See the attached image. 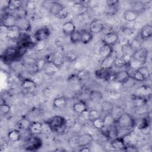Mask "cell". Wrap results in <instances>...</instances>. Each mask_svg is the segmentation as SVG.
Wrapping results in <instances>:
<instances>
[{
  "label": "cell",
  "instance_id": "22",
  "mask_svg": "<svg viewBox=\"0 0 152 152\" xmlns=\"http://www.w3.org/2000/svg\"><path fill=\"white\" fill-rule=\"evenodd\" d=\"M75 30V26L71 21H66L62 26V31L66 36H69Z\"/></svg>",
  "mask_w": 152,
  "mask_h": 152
},
{
  "label": "cell",
  "instance_id": "47",
  "mask_svg": "<svg viewBox=\"0 0 152 152\" xmlns=\"http://www.w3.org/2000/svg\"><path fill=\"white\" fill-rule=\"evenodd\" d=\"M134 52L141 48V43L137 38H134L131 42H129Z\"/></svg>",
  "mask_w": 152,
  "mask_h": 152
},
{
  "label": "cell",
  "instance_id": "31",
  "mask_svg": "<svg viewBox=\"0 0 152 152\" xmlns=\"http://www.w3.org/2000/svg\"><path fill=\"white\" fill-rule=\"evenodd\" d=\"M23 2L20 0H11L8 1L6 8L10 11H17L22 7Z\"/></svg>",
  "mask_w": 152,
  "mask_h": 152
},
{
  "label": "cell",
  "instance_id": "24",
  "mask_svg": "<svg viewBox=\"0 0 152 152\" xmlns=\"http://www.w3.org/2000/svg\"><path fill=\"white\" fill-rule=\"evenodd\" d=\"M72 109L76 113L82 115L84 112L88 110V107L85 102L78 101L73 104Z\"/></svg>",
  "mask_w": 152,
  "mask_h": 152
},
{
  "label": "cell",
  "instance_id": "42",
  "mask_svg": "<svg viewBox=\"0 0 152 152\" xmlns=\"http://www.w3.org/2000/svg\"><path fill=\"white\" fill-rule=\"evenodd\" d=\"M134 112L135 114L138 115H141L144 114H146L148 113V106L147 104L138 106V107H134Z\"/></svg>",
  "mask_w": 152,
  "mask_h": 152
},
{
  "label": "cell",
  "instance_id": "10",
  "mask_svg": "<svg viewBox=\"0 0 152 152\" xmlns=\"http://www.w3.org/2000/svg\"><path fill=\"white\" fill-rule=\"evenodd\" d=\"M93 141V137L90 134L85 133L80 135L76 140V144L78 147H86L90 145Z\"/></svg>",
  "mask_w": 152,
  "mask_h": 152
},
{
  "label": "cell",
  "instance_id": "51",
  "mask_svg": "<svg viewBox=\"0 0 152 152\" xmlns=\"http://www.w3.org/2000/svg\"><path fill=\"white\" fill-rule=\"evenodd\" d=\"M45 47H46L45 42H43V41L36 42L33 46V49H34L36 51L40 52V51L43 50L45 48Z\"/></svg>",
  "mask_w": 152,
  "mask_h": 152
},
{
  "label": "cell",
  "instance_id": "39",
  "mask_svg": "<svg viewBox=\"0 0 152 152\" xmlns=\"http://www.w3.org/2000/svg\"><path fill=\"white\" fill-rule=\"evenodd\" d=\"M144 62L132 58L130 61L128 63L127 66H128L129 68H130L134 71H136V70H138L139 68H140L141 66H144Z\"/></svg>",
  "mask_w": 152,
  "mask_h": 152
},
{
  "label": "cell",
  "instance_id": "53",
  "mask_svg": "<svg viewBox=\"0 0 152 152\" xmlns=\"http://www.w3.org/2000/svg\"><path fill=\"white\" fill-rule=\"evenodd\" d=\"M138 71H139L141 72V74L143 75L145 80H147L150 78V73L148 69L145 66H141L140 68H139L138 69Z\"/></svg>",
  "mask_w": 152,
  "mask_h": 152
},
{
  "label": "cell",
  "instance_id": "35",
  "mask_svg": "<svg viewBox=\"0 0 152 152\" xmlns=\"http://www.w3.org/2000/svg\"><path fill=\"white\" fill-rule=\"evenodd\" d=\"M81 43H82L83 44L87 45L93 40V34L90 31L83 30H81Z\"/></svg>",
  "mask_w": 152,
  "mask_h": 152
},
{
  "label": "cell",
  "instance_id": "58",
  "mask_svg": "<svg viewBox=\"0 0 152 152\" xmlns=\"http://www.w3.org/2000/svg\"><path fill=\"white\" fill-rule=\"evenodd\" d=\"M124 151H128V152H135V151H138V148L134 145H131V144L127 145V144H126Z\"/></svg>",
  "mask_w": 152,
  "mask_h": 152
},
{
  "label": "cell",
  "instance_id": "37",
  "mask_svg": "<svg viewBox=\"0 0 152 152\" xmlns=\"http://www.w3.org/2000/svg\"><path fill=\"white\" fill-rule=\"evenodd\" d=\"M89 99L93 102H99L103 99V94L98 90H92L90 92Z\"/></svg>",
  "mask_w": 152,
  "mask_h": 152
},
{
  "label": "cell",
  "instance_id": "34",
  "mask_svg": "<svg viewBox=\"0 0 152 152\" xmlns=\"http://www.w3.org/2000/svg\"><path fill=\"white\" fill-rule=\"evenodd\" d=\"M104 128H110L116 123V119L112 113H107L103 119Z\"/></svg>",
  "mask_w": 152,
  "mask_h": 152
},
{
  "label": "cell",
  "instance_id": "56",
  "mask_svg": "<svg viewBox=\"0 0 152 152\" xmlns=\"http://www.w3.org/2000/svg\"><path fill=\"white\" fill-rule=\"evenodd\" d=\"M68 81L71 84H78L80 81L79 80L77 74H72L68 78Z\"/></svg>",
  "mask_w": 152,
  "mask_h": 152
},
{
  "label": "cell",
  "instance_id": "45",
  "mask_svg": "<svg viewBox=\"0 0 152 152\" xmlns=\"http://www.w3.org/2000/svg\"><path fill=\"white\" fill-rule=\"evenodd\" d=\"M127 64L124 61V59L121 57H119L118 56H115L113 66L116 68H122L125 66H127Z\"/></svg>",
  "mask_w": 152,
  "mask_h": 152
},
{
  "label": "cell",
  "instance_id": "4",
  "mask_svg": "<svg viewBox=\"0 0 152 152\" xmlns=\"http://www.w3.org/2000/svg\"><path fill=\"white\" fill-rule=\"evenodd\" d=\"M43 145L42 139L37 135H31L25 141L24 149L29 151H34L40 149Z\"/></svg>",
  "mask_w": 152,
  "mask_h": 152
},
{
  "label": "cell",
  "instance_id": "50",
  "mask_svg": "<svg viewBox=\"0 0 152 152\" xmlns=\"http://www.w3.org/2000/svg\"><path fill=\"white\" fill-rule=\"evenodd\" d=\"M11 110V106L6 103L1 104L0 106V112L2 115H8Z\"/></svg>",
  "mask_w": 152,
  "mask_h": 152
},
{
  "label": "cell",
  "instance_id": "27",
  "mask_svg": "<svg viewBox=\"0 0 152 152\" xmlns=\"http://www.w3.org/2000/svg\"><path fill=\"white\" fill-rule=\"evenodd\" d=\"M146 8V5L143 3L142 1H134L131 4V9L137 12L138 15L143 12Z\"/></svg>",
  "mask_w": 152,
  "mask_h": 152
},
{
  "label": "cell",
  "instance_id": "1",
  "mask_svg": "<svg viewBox=\"0 0 152 152\" xmlns=\"http://www.w3.org/2000/svg\"><path fill=\"white\" fill-rule=\"evenodd\" d=\"M24 54L18 47H8L1 55V59L5 63H10L18 61Z\"/></svg>",
  "mask_w": 152,
  "mask_h": 152
},
{
  "label": "cell",
  "instance_id": "60",
  "mask_svg": "<svg viewBox=\"0 0 152 152\" xmlns=\"http://www.w3.org/2000/svg\"><path fill=\"white\" fill-rule=\"evenodd\" d=\"M26 7L28 10H33L36 7V4L34 1H27L26 4Z\"/></svg>",
  "mask_w": 152,
  "mask_h": 152
},
{
  "label": "cell",
  "instance_id": "29",
  "mask_svg": "<svg viewBox=\"0 0 152 152\" xmlns=\"http://www.w3.org/2000/svg\"><path fill=\"white\" fill-rule=\"evenodd\" d=\"M31 121H30L27 118H21L18 120L17 122V127L20 131H28V128L31 124Z\"/></svg>",
  "mask_w": 152,
  "mask_h": 152
},
{
  "label": "cell",
  "instance_id": "32",
  "mask_svg": "<svg viewBox=\"0 0 152 152\" xmlns=\"http://www.w3.org/2000/svg\"><path fill=\"white\" fill-rule=\"evenodd\" d=\"M100 109L102 112L105 113H112V112L113 110L114 106L113 103L108 100H103L101 103Z\"/></svg>",
  "mask_w": 152,
  "mask_h": 152
},
{
  "label": "cell",
  "instance_id": "44",
  "mask_svg": "<svg viewBox=\"0 0 152 152\" xmlns=\"http://www.w3.org/2000/svg\"><path fill=\"white\" fill-rule=\"evenodd\" d=\"M76 74L80 82L87 80L90 76L89 72L86 69H81Z\"/></svg>",
  "mask_w": 152,
  "mask_h": 152
},
{
  "label": "cell",
  "instance_id": "43",
  "mask_svg": "<svg viewBox=\"0 0 152 152\" xmlns=\"http://www.w3.org/2000/svg\"><path fill=\"white\" fill-rule=\"evenodd\" d=\"M135 125H137L138 129L141 131L149 128V122L146 118H142L140 119L138 123L135 122Z\"/></svg>",
  "mask_w": 152,
  "mask_h": 152
},
{
  "label": "cell",
  "instance_id": "59",
  "mask_svg": "<svg viewBox=\"0 0 152 152\" xmlns=\"http://www.w3.org/2000/svg\"><path fill=\"white\" fill-rule=\"evenodd\" d=\"M106 3L107 7H116L119 4V1L117 0H107Z\"/></svg>",
  "mask_w": 152,
  "mask_h": 152
},
{
  "label": "cell",
  "instance_id": "11",
  "mask_svg": "<svg viewBox=\"0 0 152 152\" xmlns=\"http://www.w3.org/2000/svg\"><path fill=\"white\" fill-rule=\"evenodd\" d=\"M16 26L23 33H28L31 30V23L26 17L17 18Z\"/></svg>",
  "mask_w": 152,
  "mask_h": 152
},
{
  "label": "cell",
  "instance_id": "13",
  "mask_svg": "<svg viewBox=\"0 0 152 152\" xmlns=\"http://www.w3.org/2000/svg\"><path fill=\"white\" fill-rule=\"evenodd\" d=\"M119 40V35L115 31H109L104 35L103 42L104 44L112 46L115 45Z\"/></svg>",
  "mask_w": 152,
  "mask_h": 152
},
{
  "label": "cell",
  "instance_id": "57",
  "mask_svg": "<svg viewBox=\"0 0 152 152\" xmlns=\"http://www.w3.org/2000/svg\"><path fill=\"white\" fill-rule=\"evenodd\" d=\"M122 33L126 36H131L133 34L134 31L132 28L128 27H124L122 28Z\"/></svg>",
  "mask_w": 152,
  "mask_h": 152
},
{
  "label": "cell",
  "instance_id": "61",
  "mask_svg": "<svg viewBox=\"0 0 152 152\" xmlns=\"http://www.w3.org/2000/svg\"><path fill=\"white\" fill-rule=\"evenodd\" d=\"M64 43V39L62 37L59 36L55 40V44L56 46H61Z\"/></svg>",
  "mask_w": 152,
  "mask_h": 152
},
{
  "label": "cell",
  "instance_id": "55",
  "mask_svg": "<svg viewBox=\"0 0 152 152\" xmlns=\"http://www.w3.org/2000/svg\"><path fill=\"white\" fill-rule=\"evenodd\" d=\"M68 14V10L64 7L55 17L58 18H59V19H64V18H65L67 17Z\"/></svg>",
  "mask_w": 152,
  "mask_h": 152
},
{
  "label": "cell",
  "instance_id": "28",
  "mask_svg": "<svg viewBox=\"0 0 152 152\" xmlns=\"http://www.w3.org/2000/svg\"><path fill=\"white\" fill-rule=\"evenodd\" d=\"M8 138L11 142H17L22 138L21 132L19 129L11 130L8 133Z\"/></svg>",
  "mask_w": 152,
  "mask_h": 152
},
{
  "label": "cell",
  "instance_id": "12",
  "mask_svg": "<svg viewBox=\"0 0 152 152\" xmlns=\"http://www.w3.org/2000/svg\"><path fill=\"white\" fill-rule=\"evenodd\" d=\"M130 78H131V76L128 71L122 70L114 74L112 80L118 83L124 84L128 83Z\"/></svg>",
  "mask_w": 152,
  "mask_h": 152
},
{
  "label": "cell",
  "instance_id": "14",
  "mask_svg": "<svg viewBox=\"0 0 152 152\" xmlns=\"http://www.w3.org/2000/svg\"><path fill=\"white\" fill-rule=\"evenodd\" d=\"M46 61H51L53 64H54L58 68L61 67L64 63L65 59H64V55L56 52L50 55V57L48 58Z\"/></svg>",
  "mask_w": 152,
  "mask_h": 152
},
{
  "label": "cell",
  "instance_id": "30",
  "mask_svg": "<svg viewBox=\"0 0 152 152\" xmlns=\"http://www.w3.org/2000/svg\"><path fill=\"white\" fill-rule=\"evenodd\" d=\"M67 99L64 96H60L54 99L53 106L56 109L64 108L67 104Z\"/></svg>",
  "mask_w": 152,
  "mask_h": 152
},
{
  "label": "cell",
  "instance_id": "40",
  "mask_svg": "<svg viewBox=\"0 0 152 152\" xmlns=\"http://www.w3.org/2000/svg\"><path fill=\"white\" fill-rule=\"evenodd\" d=\"M78 58V53L76 52L73 50L68 51L64 54L65 61H66L68 62H73L77 61Z\"/></svg>",
  "mask_w": 152,
  "mask_h": 152
},
{
  "label": "cell",
  "instance_id": "16",
  "mask_svg": "<svg viewBox=\"0 0 152 152\" xmlns=\"http://www.w3.org/2000/svg\"><path fill=\"white\" fill-rule=\"evenodd\" d=\"M148 56V50L144 48H141L140 49L134 52L132 54V58L137 59L140 61H141L145 63Z\"/></svg>",
  "mask_w": 152,
  "mask_h": 152
},
{
  "label": "cell",
  "instance_id": "46",
  "mask_svg": "<svg viewBox=\"0 0 152 152\" xmlns=\"http://www.w3.org/2000/svg\"><path fill=\"white\" fill-rule=\"evenodd\" d=\"M100 118V113L99 110L96 109H91L88 110V120L91 122Z\"/></svg>",
  "mask_w": 152,
  "mask_h": 152
},
{
  "label": "cell",
  "instance_id": "52",
  "mask_svg": "<svg viewBox=\"0 0 152 152\" xmlns=\"http://www.w3.org/2000/svg\"><path fill=\"white\" fill-rule=\"evenodd\" d=\"M134 71V72L133 73V75L131 76V78H133V80L139 81V82H142V81H145L143 75L141 74V72L139 71L136 70V71Z\"/></svg>",
  "mask_w": 152,
  "mask_h": 152
},
{
  "label": "cell",
  "instance_id": "17",
  "mask_svg": "<svg viewBox=\"0 0 152 152\" xmlns=\"http://www.w3.org/2000/svg\"><path fill=\"white\" fill-rule=\"evenodd\" d=\"M58 68H58L51 61H46V62L45 64L44 68L43 69V71L46 75L52 76L57 72Z\"/></svg>",
  "mask_w": 152,
  "mask_h": 152
},
{
  "label": "cell",
  "instance_id": "9",
  "mask_svg": "<svg viewBox=\"0 0 152 152\" xmlns=\"http://www.w3.org/2000/svg\"><path fill=\"white\" fill-rule=\"evenodd\" d=\"M104 24L103 21L99 18L93 20L89 25V31L93 33H99L104 30Z\"/></svg>",
  "mask_w": 152,
  "mask_h": 152
},
{
  "label": "cell",
  "instance_id": "3",
  "mask_svg": "<svg viewBox=\"0 0 152 152\" xmlns=\"http://www.w3.org/2000/svg\"><path fill=\"white\" fill-rule=\"evenodd\" d=\"M115 124L122 129L129 130L134 127L135 125V121L129 113L123 112L116 119Z\"/></svg>",
  "mask_w": 152,
  "mask_h": 152
},
{
  "label": "cell",
  "instance_id": "33",
  "mask_svg": "<svg viewBox=\"0 0 152 152\" xmlns=\"http://www.w3.org/2000/svg\"><path fill=\"white\" fill-rule=\"evenodd\" d=\"M64 7L59 2L53 1L50 4L49 12L52 15L56 16Z\"/></svg>",
  "mask_w": 152,
  "mask_h": 152
},
{
  "label": "cell",
  "instance_id": "19",
  "mask_svg": "<svg viewBox=\"0 0 152 152\" xmlns=\"http://www.w3.org/2000/svg\"><path fill=\"white\" fill-rule=\"evenodd\" d=\"M28 131L31 135L40 134L43 131V124L40 122H31Z\"/></svg>",
  "mask_w": 152,
  "mask_h": 152
},
{
  "label": "cell",
  "instance_id": "62",
  "mask_svg": "<svg viewBox=\"0 0 152 152\" xmlns=\"http://www.w3.org/2000/svg\"><path fill=\"white\" fill-rule=\"evenodd\" d=\"M90 151V148L88 147V146L80 147V150H79V151H82V152H88Z\"/></svg>",
  "mask_w": 152,
  "mask_h": 152
},
{
  "label": "cell",
  "instance_id": "41",
  "mask_svg": "<svg viewBox=\"0 0 152 152\" xmlns=\"http://www.w3.org/2000/svg\"><path fill=\"white\" fill-rule=\"evenodd\" d=\"M81 33L80 30H75L69 36V39L72 43L76 44L81 42Z\"/></svg>",
  "mask_w": 152,
  "mask_h": 152
},
{
  "label": "cell",
  "instance_id": "6",
  "mask_svg": "<svg viewBox=\"0 0 152 152\" xmlns=\"http://www.w3.org/2000/svg\"><path fill=\"white\" fill-rule=\"evenodd\" d=\"M35 42H33L30 36L26 33H21L19 39L17 40L18 47L24 48L25 49H33Z\"/></svg>",
  "mask_w": 152,
  "mask_h": 152
},
{
  "label": "cell",
  "instance_id": "26",
  "mask_svg": "<svg viewBox=\"0 0 152 152\" xmlns=\"http://www.w3.org/2000/svg\"><path fill=\"white\" fill-rule=\"evenodd\" d=\"M132 102L134 105V107H138L147 104L148 103V99L136 94H132L131 97Z\"/></svg>",
  "mask_w": 152,
  "mask_h": 152
},
{
  "label": "cell",
  "instance_id": "8",
  "mask_svg": "<svg viewBox=\"0 0 152 152\" xmlns=\"http://www.w3.org/2000/svg\"><path fill=\"white\" fill-rule=\"evenodd\" d=\"M50 35V31L49 28L47 27H43L37 29L34 34V37L36 42L43 41L45 42L49 39Z\"/></svg>",
  "mask_w": 152,
  "mask_h": 152
},
{
  "label": "cell",
  "instance_id": "38",
  "mask_svg": "<svg viewBox=\"0 0 152 152\" xmlns=\"http://www.w3.org/2000/svg\"><path fill=\"white\" fill-rule=\"evenodd\" d=\"M36 84L32 80L29 78L24 79L21 82V87L23 89L26 90H32L36 87Z\"/></svg>",
  "mask_w": 152,
  "mask_h": 152
},
{
  "label": "cell",
  "instance_id": "2",
  "mask_svg": "<svg viewBox=\"0 0 152 152\" xmlns=\"http://www.w3.org/2000/svg\"><path fill=\"white\" fill-rule=\"evenodd\" d=\"M49 128L55 132H61L65 128L66 120L62 116H53L46 121Z\"/></svg>",
  "mask_w": 152,
  "mask_h": 152
},
{
  "label": "cell",
  "instance_id": "25",
  "mask_svg": "<svg viewBox=\"0 0 152 152\" xmlns=\"http://www.w3.org/2000/svg\"><path fill=\"white\" fill-rule=\"evenodd\" d=\"M115 56L116 55H115L113 53L110 56L103 59L100 64V68H112V67L113 66Z\"/></svg>",
  "mask_w": 152,
  "mask_h": 152
},
{
  "label": "cell",
  "instance_id": "18",
  "mask_svg": "<svg viewBox=\"0 0 152 152\" xmlns=\"http://www.w3.org/2000/svg\"><path fill=\"white\" fill-rule=\"evenodd\" d=\"M110 145L115 150H124L126 146L124 137H119L114 138L110 142Z\"/></svg>",
  "mask_w": 152,
  "mask_h": 152
},
{
  "label": "cell",
  "instance_id": "15",
  "mask_svg": "<svg viewBox=\"0 0 152 152\" xmlns=\"http://www.w3.org/2000/svg\"><path fill=\"white\" fill-rule=\"evenodd\" d=\"M152 94V88L148 85H142L136 89L135 94L137 96L148 99L151 97Z\"/></svg>",
  "mask_w": 152,
  "mask_h": 152
},
{
  "label": "cell",
  "instance_id": "7",
  "mask_svg": "<svg viewBox=\"0 0 152 152\" xmlns=\"http://www.w3.org/2000/svg\"><path fill=\"white\" fill-rule=\"evenodd\" d=\"M94 75L97 78L106 81L112 79L113 77L112 68H104L100 67L94 71Z\"/></svg>",
  "mask_w": 152,
  "mask_h": 152
},
{
  "label": "cell",
  "instance_id": "48",
  "mask_svg": "<svg viewBox=\"0 0 152 152\" xmlns=\"http://www.w3.org/2000/svg\"><path fill=\"white\" fill-rule=\"evenodd\" d=\"M121 52L122 55L124 54H128V55H132L134 51L132 49L129 42L124 44L121 47Z\"/></svg>",
  "mask_w": 152,
  "mask_h": 152
},
{
  "label": "cell",
  "instance_id": "20",
  "mask_svg": "<svg viewBox=\"0 0 152 152\" xmlns=\"http://www.w3.org/2000/svg\"><path fill=\"white\" fill-rule=\"evenodd\" d=\"M21 33L22 32L19 30V28L15 26L13 27L7 28V37L11 40L17 41Z\"/></svg>",
  "mask_w": 152,
  "mask_h": 152
},
{
  "label": "cell",
  "instance_id": "49",
  "mask_svg": "<svg viewBox=\"0 0 152 152\" xmlns=\"http://www.w3.org/2000/svg\"><path fill=\"white\" fill-rule=\"evenodd\" d=\"M93 123V126L97 129H102L104 128V124H103V119H102L101 118H97L95 120H94L93 121H92Z\"/></svg>",
  "mask_w": 152,
  "mask_h": 152
},
{
  "label": "cell",
  "instance_id": "5",
  "mask_svg": "<svg viewBox=\"0 0 152 152\" xmlns=\"http://www.w3.org/2000/svg\"><path fill=\"white\" fill-rule=\"evenodd\" d=\"M17 20V17L15 15L5 12L1 16V25L6 28H10L16 26Z\"/></svg>",
  "mask_w": 152,
  "mask_h": 152
},
{
  "label": "cell",
  "instance_id": "21",
  "mask_svg": "<svg viewBox=\"0 0 152 152\" xmlns=\"http://www.w3.org/2000/svg\"><path fill=\"white\" fill-rule=\"evenodd\" d=\"M140 36L142 40H147L152 36V26L151 24H145L141 29Z\"/></svg>",
  "mask_w": 152,
  "mask_h": 152
},
{
  "label": "cell",
  "instance_id": "36",
  "mask_svg": "<svg viewBox=\"0 0 152 152\" xmlns=\"http://www.w3.org/2000/svg\"><path fill=\"white\" fill-rule=\"evenodd\" d=\"M138 14L132 10H126L124 13V18L128 22H132L136 20Z\"/></svg>",
  "mask_w": 152,
  "mask_h": 152
},
{
  "label": "cell",
  "instance_id": "23",
  "mask_svg": "<svg viewBox=\"0 0 152 152\" xmlns=\"http://www.w3.org/2000/svg\"><path fill=\"white\" fill-rule=\"evenodd\" d=\"M113 53V50L112 46H110L109 45H107L104 43L100 46L99 50V54L102 59H104L110 56Z\"/></svg>",
  "mask_w": 152,
  "mask_h": 152
},
{
  "label": "cell",
  "instance_id": "54",
  "mask_svg": "<svg viewBox=\"0 0 152 152\" xmlns=\"http://www.w3.org/2000/svg\"><path fill=\"white\" fill-rule=\"evenodd\" d=\"M46 62V59H39L36 61V67L38 72L43 70Z\"/></svg>",
  "mask_w": 152,
  "mask_h": 152
}]
</instances>
